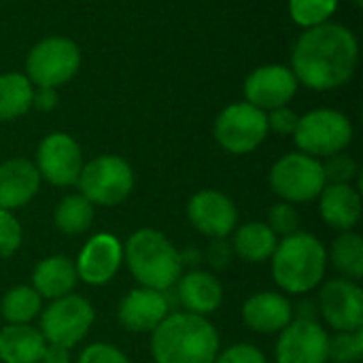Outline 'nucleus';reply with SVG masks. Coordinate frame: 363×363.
<instances>
[{"label": "nucleus", "mask_w": 363, "mask_h": 363, "mask_svg": "<svg viewBox=\"0 0 363 363\" xmlns=\"http://www.w3.org/2000/svg\"><path fill=\"white\" fill-rule=\"evenodd\" d=\"M357 38L340 23H321L308 28L296 43L291 72L298 83L325 91L345 85L357 66Z\"/></svg>", "instance_id": "obj_1"}, {"label": "nucleus", "mask_w": 363, "mask_h": 363, "mask_svg": "<svg viewBox=\"0 0 363 363\" xmlns=\"http://www.w3.org/2000/svg\"><path fill=\"white\" fill-rule=\"evenodd\" d=\"M217 328L185 311L170 313L151 332V355L155 363H215L221 351Z\"/></svg>", "instance_id": "obj_2"}, {"label": "nucleus", "mask_w": 363, "mask_h": 363, "mask_svg": "<svg viewBox=\"0 0 363 363\" xmlns=\"http://www.w3.org/2000/svg\"><path fill=\"white\" fill-rule=\"evenodd\" d=\"M328 264L325 245L302 230L281 238L270 257L272 279L285 296H306L317 289L325 279Z\"/></svg>", "instance_id": "obj_3"}, {"label": "nucleus", "mask_w": 363, "mask_h": 363, "mask_svg": "<svg viewBox=\"0 0 363 363\" xmlns=\"http://www.w3.org/2000/svg\"><path fill=\"white\" fill-rule=\"evenodd\" d=\"M123 262L140 287L168 291L183 274L179 249L153 228L136 230L123 245Z\"/></svg>", "instance_id": "obj_4"}, {"label": "nucleus", "mask_w": 363, "mask_h": 363, "mask_svg": "<svg viewBox=\"0 0 363 363\" xmlns=\"http://www.w3.org/2000/svg\"><path fill=\"white\" fill-rule=\"evenodd\" d=\"M77 185L94 206H117L134 189V170L119 155H100L83 164Z\"/></svg>", "instance_id": "obj_5"}, {"label": "nucleus", "mask_w": 363, "mask_h": 363, "mask_svg": "<svg viewBox=\"0 0 363 363\" xmlns=\"http://www.w3.org/2000/svg\"><path fill=\"white\" fill-rule=\"evenodd\" d=\"M38 317V332L43 334L47 345L72 349L87 338L96 321V311L87 298L79 294H68L64 298L51 300V304L43 308Z\"/></svg>", "instance_id": "obj_6"}, {"label": "nucleus", "mask_w": 363, "mask_h": 363, "mask_svg": "<svg viewBox=\"0 0 363 363\" xmlns=\"http://www.w3.org/2000/svg\"><path fill=\"white\" fill-rule=\"evenodd\" d=\"M325 185L323 164L302 151L283 155L270 170L272 191L289 204L317 200Z\"/></svg>", "instance_id": "obj_7"}, {"label": "nucleus", "mask_w": 363, "mask_h": 363, "mask_svg": "<svg viewBox=\"0 0 363 363\" xmlns=\"http://www.w3.org/2000/svg\"><path fill=\"white\" fill-rule=\"evenodd\" d=\"M294 138L302 153L317 160L330 157L349 147L353 138V125L340 111L317 108L300 117Z\"/></svg>", "instance_id": "obj_8"}, {"label": "nucleus", "mask_w": 363, "mask_h": 363, "mask_svg": "<svg viewBox=\"0 0 363 363\" xmlns=\"http://www.w3.org/2000/svg\"><path fill=\"white\" fill-rule=\"evenodd\" d=\"M81 64V51L74 40L64 36H49L32 47L26 70L30 83L36 87H60L70 81Z\"/></svg>", "instance_id": "obj_9"}, {"label": "nucleus", "mask_w": 363, "mask_h": 363, "mask_svg": "<svg viewBox=\"0 0 363 363\" xmlns=\"http://www.w3.org/2000/svg\"><path fill=\"white\" fill-rule=\"evenodd\" d=\"M268 132L270 130L266 113L249 102H236L225 106L215 121L217 143L234 155L255 151L266 140Z\"/></svg>", "instance_id": "obj_10"}, {"label": "nucleus", "mask_w": 363, "mask_h": 363, "mask_svg": "<svg viewBox=\"0 0 363 363\" xmlns=\"http://www.w3.org/2000/svg\"><path fill=\"white\" fill-rule=\"evenodd\" d=\"M319 317L334 332L363 330V291L359 283L349 279H332L323 283L319 298Z\"/></svg>", "instance_id": "obj_11"}, {"label": "nucleus", "mask_w": 363, "mask_h": 363, "mask_svg": "<svg viewBox=\"0 0 363 363\" xmlns=\"http://www.w3.org/2000/svg\"><path fill=\"white\" fill-rule=\"evenodd\" d=\"M34 166L40 179H45L47 183L55 187H70L79 181L83 168V153L72 136L64 132H53L40 140Z\"/></svg>", "instance_id": "obj_12"}, {"label": "nucleus", "mask_w": 363, "mask_h": 363, "mask_svg": "<svg viewBox=\"0 0 363 363\" xmlns=\"http://www.w3.org/2000/svg\"><path fill=\"white\" fill-rule=\"evenodd\" d=\"M177 300L172 289L157 291L149 287H136L128 291V296L119 302L117 319L121 328L132 334H151L170 313L177 308Z\"/></svg>", "instance_id": "obj_13"}, {"label": "nucleus", "mask_w": 363, "mask_h": 363, "mask_svg": "<svg viewBox=\"0 0 363 363\" xmlns=\"http://www.w3.org/2000/svg\"><path fill=\"white\" fill-rule=\"evenodd\" d=\"M123 264V242L108 232L94 234L79 251L74 259L77 277L85 285H108Z\"/></svg>", "instance_id": "obj_14"}, {"label": "nucleus", "mask_w": 363, "mask_h": 363, "mask_svg": "<svg viewBox=\"0 0 363 363\" xmlns=\"http://www.w3.org/2000/svg\"><path fill=\"white\" fill-rule=\"evenodd\" d=\"M189 223L206 238H230L238 225L236 204L217 189H202L187 202Z\"/></svg>", "instance_id": "obj_15"}, {"label": "nucleus", "mask_w": 363, "mask_h": 363, "mask_svg": "<svg viewBox=\"0 0 363 363\" xmlns=\"http://www.w3.org/2000/svg\"><path fill=\"white\" fill-rule=\"evenodd\" d=\"M330 334L319 321L294 319L277 342V363H330Z\"/></svg>", "instance_id": "obj_16"}, {"label": "nucleus", "mask_w": 363, "mask_h": 363, "mask_svg": "<svg viewBox=\"0 0 363 363\" xmlns=\"http://www.w3.org/2000/svg\"><path fill=\"white\" fill-rule=\"evenodd\" d=\"M298 79L287 66L268 64L253 70L245 83L247 102L262 108L272 111L279 106H287V102L296 96Z\"/></svg>", "instance_id": "obj_17"}, {"label": "nucleus", "mask_w": 363, "mask_h": 363, "mask_svg": "<svg viewBox=\"0 0 363 363\" xmlns=\"http://www.w3.org/2000/svg\"><path fill=\"white\" fill-rule=\"evenodd\" d=\"M177 304L191 315L198 317H211L217 313L223 304V285L221 281L206 270H189L181 274L177 285L172 287Z\"/></svg>", "instance_id": "obj_18"}, {"label": "nucleus", "mask_w": 363, "mask_h": 363, "mask_svg": "<svg viewBox=\"0 0 363 363\" xmlns=\"http://www.w3.org/2000/svg\"><path fill=\"white\" fill-rule=\"evenodd\" d=\"M242 321L257 334H281L294 321V304L281 291H257L245 300Z\"/></svg>", "instance_id": "obj_19"}, {"label": "nucleus", "mask_w": 363, "mask_h": 363, "mask_svg": "<svg viewBox=\"0 0 363 363\" xmlns=\"http://www.w3.org/2000/svg\"><path fill=\"white\" fill-rule=\"evenodd\" d=\"M40 189V174L30 160H6L0 164V208L17 211L32 202Z\"/></svg>", "instance_id": "obj_20"}, {"label": "nucleus", "mask_w": 363, "mask_h": 363, "mask_svg": "<svg viewBox=\"0 0 363 363\" xmlns=\"http://www.w3.org/2000/svg\"><path fill=\"white\" fill-rule=\"evenodd\" d=\"M321 219L336 232H353L362 219V198L353 185H325L319 194Z\"/></svg>", "instance_id": "obj_21"}, {"label": "nucleus", "mask_w": 363, "mask_h": 363, "mask_svg": "<svg viewBox=\"0 0 363 363\" xmlns=\"http://www.w3.org/2000/svg\"><path fill=\"white\" fill-rule=\"evenodd\" d=\"M79 283L74 262L66 255H49L32 270V287L43 300H57L74 294Z\"/></svg>", "instance_id": "obj_22"}, {"label": "nucleus", "mask_w": 363, "mask_h": 363, "mask_svg": "<svg viewBox=\"0 0 363 363\" xmlns=\"http://www.w3.org/2000/svg\"><path fill=\"white\" fill-rule=\"evenodd\" d=\"M230 242L238 259L247 264H264L270 262L279 245V236L264 221H247L242 225H236Z\"/></svg>", "instance_id": "obj_23"}, {"label": "nucleus", "mask_w": 363, "mask_h": 363, "mask_svg": "<svg viewBox=\"0 0 363 363\" xmlns=\"http://www.w3.org/2000/svg\"><path fill=\"white\" fill-rule=\"evenodd\" d=\"M45 347L38 328L6 323L0 330V363H40Z\"/></svg>", "instance_id": "obj_24"}, {"label": "nucleus", "mask_w": 363, "mask_h": 363, "mask_svg": "<svg viewBox=\"0 0 363 363\" xmlns=\"http://www.w3.org/2000/svg\"><path fill=\"white\" fill-rule=\"evenodd\" d=\"M94 217L96 206L81 194L64 196L53 211V223L66 236H79L87 232L94 223Z\"/></svg>", "instance_id": "obj_25"}, {"label": "nucleus", "mask_w": 363, "mask_h": 363, "mask_svg": "<svg viewBox=\"0 0 363 363\" xmlns=\"http://www.w3.org/2000/svg\"><path fill=\"white\" fill-rule=\"evenodd\" d=\"M43 311V298L32 285H15L0 300V317L9 325H30Z\"/></svg>", "instance_id": "obj_26"}, {"label": "nucleus", "mask_w": 363, "mask_h": 363, "mask_svg": "<svg viewBox=\"0 0 363 363\" xmlns=\"http://www.w3.org/2000/svg\"><path fill=\"white\" fill-rule=\"evenodd\" d=\"M328 262L340 272L342 279L359 283L363 277V238L357 232H340L330 251Z\"/></svg>", "instance_id": "obj_27"}, {"label": "nucleus", "mask_w": 363, "mask_h": 363, "mask_svg": "<svg viewBox=\"0 0 363 363\" xmlns=\"http://www.w3.org/2000/svg\"><path fill=\"white\" fill-rule=\"evenodd\" d=\"M32 83L19 72L0 74V121H11L26 115L32 106Z\"/></svg>", "instance_id": "obj_28"}, {"label": "nucleus", "mask_w": 363, "mask_h": 363, "mask_svg": "<svg viewBox=\"0 0 363 363\" xmlns=\"http://www.w3.org/2000/svg\"><path fill=\"white\" fill-rule=\"evenodd\" d=\"M363 359V330L336 332L328 342V362L332 363H362Z\"/></svg>", "instance_id": "obj_29"}, {"label": "nucleus", "mask_w": 363, "mask_h": 363, "mask_svg": "<svg viewBox=\"0 0 363 363\" xmlns=\"http://www.w3.org/2000/svg\"><path fill=\"white\" fill-rule=\"evenodd\" d=\"M338 0H289V13L291 19L298 26L315 28L330 19V15L336 11Z\"/></svg>", "instance_id": "obj_30"}, {"label": "nucleus", "mask_w": 363, "mask_h": 363, "mask_svg": "<svg viewBox=\"0 0 363 363\" xmlns=\"http://www.w3.org/2000/svg\"><path fill=\"white\" fill-rule=\"evenodd\" d=\"M268 228L277 234V236H281V238H285V236H291V234H296L298 230H300V213L296 211V206L294 204H289V202H279V204H274L272 208H270V213H268Z\"/></svg>", "instance_id": "obj_31"}, {"label": "nucleus", "mask_w": 363, "mask_h": 363, "mask_svg": "<svg viewBox=\"0 0 363 363\" xmlns=\"http://www.w3.org/2000/svg\"><path fill=\"white\" fill-rule=\"evenodd\" d=\"M323 174L328 185H351L357 177V164L347 153H334L323 164Z\"/></svg>", "instance_id": "obj_32"}, {"label": "nucleus", "mask_w": 363, "mask_h": 363, "mask_svg": "<svg viewBox=\"0 0 363 363\" xmlns=\"http://www.w3.org/2000/svg\"><path fill=\"white\" fill-rule=\"evenodd\" d=\"M23 242V228L11 211L0 208V257H11Z\"/></svg>", "instance_id": "obj_33"}, {"label": "nucleus", "mask_w": 363, "mask_h": 363, "mask_svg": "<svg viewBox=\"0 0 363 363\" xmlns=\"http://www.w3.org/2000/svg\"><path fill=\"white\" fill-rule=\"evenodd\" d=\"M77 363H130L128 355L111 342H91L79 355Z\"/></svg>", "instance_id": "obj_34"}, {"label": "nucleus", "mask_w": 363, "mask_h": 363, "mask_svg": "<svg viewBox=\"0 0 363 363\" xmlns=\"http://www.w3.org/2000/svg\"><path fill=\"white\" fill-rule=\"evenodd\" d=\"M215 363H268V359L259 347L249 342H238L228 347L225 351H219Z\"/></svg>", "instance_id": "obj_35"}, {"label": "nucleus", "mask_w": 363, "mask_h": 363, "mask_svg": "<svg viewBox=\"0 0 363 363\" xmlns=\"http://www.w3.org/2000/svg\"><path fill=\"white\" fill-rule=\"evenodd\" d=\"M234 249H232V242L230 238H213L211 245L206 247L204 251V262L215 270V272H221V270H228L234 262Z\"/></svg>", "instance_id": "obj_36"}, {"label": "nucleus", "mask_w": 363, "mask_h": 363, "mask_svg": "<svg viewBox=\"0 0 363 363\" xmlns=\"http://www.w3.org/2000/svg\"><path fill=\"white\" fill-rule=\"evenodd\" d=\"M266 119H268V130L287 136L296 132L300 115H296V111H291L289 106H279V108H272L270 115H266Z\"/></svg>", "instance_id": "obj_37"}, {"label": "nucleus", "mask_w": 363, "mask_h": 363, "mask_svg": "<svg viewBox=\"0 0 363 363\" xmlns=\"http://www.w3.org/2000/svg\"><path fill=\"white\" fill-rule=\"evenodd\" d=\"M319 317V306L317 300L304 298L294 304V319H304V321H317Z\"/></svg>", "instance_id": "obj_38"}, {"label": "nucleus", "mask_w": 363, "mask_h": 363, "mask_svg": "<svg viewBox=\"0 0 363 363\" xmlns=\"http://www.w3.org/2000/svg\"><path fill=\"white\" fill-rule=\"evenodd\" d=\"M57 104V96L53 87H38V91H34L32 96V106H36L38 111H51Z\"/></svg>", "instance_id": "obj_39"}, {"label": "nucleus", "mask_w": 363, "mask_h": 363, "mask_svg": "<svg viewBox=\"0 0 363 363\" xmlns=\"http://www.w3.org/2000/svg\"><path fill=\"white\" fill-rule=\"evenodd\" d=\"M70 349L66 347H57V345H47L45 351H43V357L40 363H70Z\"/></svg>", "instance_id": "obj_40"}, {"label": "nucleus", "mask_w": 363, "mask_h": 363, "mask_svg": "<svg viewBox=\"0 0 363 363\" xmlns=\"http://www.w3.org/2000/svg\"><path fill=\"white\" fill-rule=\"evenodd\" d=\"M179 257H181V266L183 268H191L196 270L200 264H204V253L196 247H187L183 251H179Z\"/></svg>", "instance_id": "obj_41"}, {"label": "nucleus", "mask_w": 363, "mask_h": 363, "mask_svg": "<svg viewBox=\"0 0 363 363\" xmlns=\"http://www.w3.org/2000/svg\"><path fill=\"white\" fill-rule=\"evenodd\" d=\"M355 4H357V6H362V4H363V0H355Z\"/></svg>", "instance_id": "obj_42"}]
</instances>
